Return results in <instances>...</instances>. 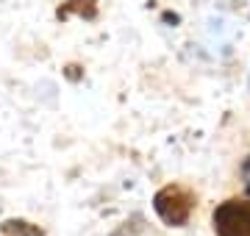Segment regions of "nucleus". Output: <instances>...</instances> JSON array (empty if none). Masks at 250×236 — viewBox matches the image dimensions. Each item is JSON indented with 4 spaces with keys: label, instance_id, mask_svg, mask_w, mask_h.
Listing matches in <instances>:
<instances>
[{
    "label": "nucleus",
    "instance_id": "obj_2",
    "mask_svg": "<svg viewBox=\"0 0 250 236\" xmlns=\"http://www.w3.org/2000/svg\"><path fill=\"white\" fill-rule=\"evenodd\" d=\"M211 222L217 236H250V200L231 197L220 203Z\"/></svg>",
    "mask_w": 250,
    "mask_h": 236
},
{
    "label": "nucleus",
    "instance_id": "obj_1",
    "mask_svg": "<svg viewBox=\"0 0 250 236\" xmlns=\"http://www.w3.org/2000/svg\"><path fill=\"white\" fill-rule=\"evenodd\" d=\"M153 209H156V214H159L167 225L181 228V225H187L189 217H192L195 195H192L187 186H181V183H170V186H164V189L156 192Z\"/></svg>",
    "mask_w": 250,
    "mask_h": 236
},
{
    "label": "nucleus",
    "instance_id": "obj_3",
    "mask_svg": "<svg viewBox=\"0 0 250 236\" xmlns=\"http://www.w3.org/2000/svg\"><path fill=\"white\" fill-rule=\"evenodd\" d=\"M22 225H25V222H14V219H11V222H6V225H3V231H6L9 236H36V228L22 231Z\"/></svg>",
    "mask_w": 250,
    "mask_h": 236
}]
</instances>
